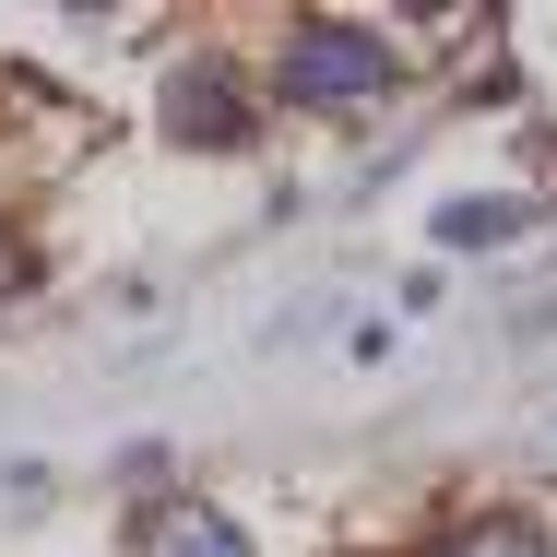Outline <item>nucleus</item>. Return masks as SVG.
<instances>
[{
	"label": "nucleus",
	"instance_id": "nucleus-1",
	"mask_svg": "<svg viewBox=\"0 0 557 557\" xmlns=\"http://www.w3.org/2000/svg\"><path fill=\"white\" fill-rule=\"evenodd\" d=\"M273 96L309 119H368L392 96V48L368 36V24H285V48H273Z\"/></svg>",
	"mask_w": 557,
	"mask_h": 557
},
{
	"label": "nucleus",
	"instance_id": "nucleus-2",
	"mask_svg": "<svg viewBox=\"0 0 557 557\" xmlns=\"http://www.w3.org/2000/svg\"><path fill=\"white\" fill-rule=\"evenodd\" d=\"M261 131V108H249V84L225 72V60H190L178 84H166V143H190V154H237Z\"/></svg>",
	"mask_w": 557,
	"mask_h": 557
},
{
	"label": "nucleus",
	"instance_id": "nucleus-3",
	"mask_svg": "<svg viewBox=\"0 0 557 557\" xmlns=\"http://www.w3.org/2000/svg\"><path fill=\"white\" fill-rule=\"evenodd\" d=\"M131 557H249V534L225 510H202V498H166V510L131 522Z\"/></svg>",
	"mask_w": 557,
	"mask_h": 557
},
{
	"label": "nucleus",
	"instance_id": "nucleus-4",
	"mask_svg": "<svg viewBox=\"0 0 557 557\" xmlns=\"http://www.w3.org/2000/svg\"><path fill=\"white\" fill-rule=\"evenodd\" d=\"M428 557H557V534L534 510H474V522H450Z\"/></svg>",
	"mask_w": 557,
	"mask_h": 557
},
{
	"label": "nucleus",
	"instance_id": "nucleus-5",
	"mask_svg": "<svg viewBox=\"0 0 557 557\" xmlns=\"http://www.w3.org/2000/svg\"><path fill=\"white\" fill-rule=\"evenodd\" d=\"M546 202H440V249H510V237H534Z\"/></svg>",
	"mask_w": 557,
	"mask_h": 557
}]
</instances>
